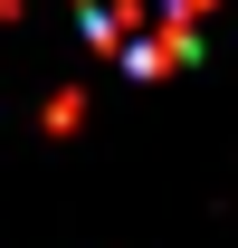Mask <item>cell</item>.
Listing matches in <instances>:
<instances>
[{
    "label": "cell",
    "mask_w": 238,
    "mask_h": 248,
    "mask_svg": "<svg viewBox=\"0 0 238 248\" xmlns=\"http://www.w3.org/2000/svg\"><path fill=\"white\" fill-rule=\"evenodd\" d=\"M76 19H86V38H95L115 67H134V77H172V67L200 58L209 0H76Z\"/></svg>",
    "instance_id": "cell-1"
}]
</instances>
